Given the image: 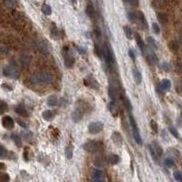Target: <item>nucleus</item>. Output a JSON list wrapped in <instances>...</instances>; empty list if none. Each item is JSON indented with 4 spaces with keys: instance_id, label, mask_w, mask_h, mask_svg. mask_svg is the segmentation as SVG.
Returning <instances> with one entry per match:
<instances>
[{
    "instance_id": "24",
    "label": "nucleus",
    "mask_w": 182,
    "mask_h": 182,
    "mask_svg": "<svg viewBox=\"0 0 182 182\" xmlns=\"http://www.w3.org/2000/svg\"><path fill=\"white\" fill-rule=\"evenodd\" d=\"M108 161L109 162V164L111 165H117L119 163L120 161V158L119 156H117V154H114V153H111L108 158Z\"/></svg>"
},
{
    "instance_id": "50",
    "label": "nucleus",
    "mask_w": 182,
    "mask_h": 182,
    "mask_svg": "<svg viewBox=\"0 0 182 182\" xmlns=\"http://www.w3.org/2000/svg\"><path fill=\"white\" fill-rule=\"evenodd\" d=\"M126 2H128L129 5L133 6H139V0H125Z\"/></svg>"
},
{
    "instance_id": "13",
    "label": "nucleus",
    "mask_w": 182,
    "mask_h": 182,
    "mask_svg": "<svg viewBox=\"0 0 182 182\" xmlns=\"http://www.w3.org/2000/svg\"><path fill=\"white\" fill-rule=\"evenodd\" d=\"M111 140L112 142L117 147H121L123 145V137L122 135L117 132V131H114L111 135Z\"/></svg>"
},
{
    "instance_id": "47",
    "label": "nucleus",
    "mask_w": 182,
    "mask_h": 182,
    "mask_svg": "<svg viewBox=\"0 0 182 182\" xmlns=\"http://www.w3.org/2000/svg\"><path fill=\"white\" fill-rule=\"evenodd\" d=\"M23 158L26 162L29 161V148L28 147H25L24 152H23Z\"/></svg>"
},
{
    "instance_id": "9",
    "label": "nucleus",
    "mask_w": 182,
    "mask_h": 182,
    "mask_svg": "<svg viewBox=\"0 0 182 182\" xmlns=\"http://www.w3.org/2000/svg\"><path fill=\"white\" fill-rule=\"evenodd\" d=\"M91 178H92V180L95 182L106 181L104 172L101 169H97V168L92 169V170H91Z\"/></svg>"
},
{
    "instance_id": "20",
    "label": "nucleus",
    "mask_w": 182,
    "mask_h": 182,
    "mask_svg": "<svg viewBox=\"0 0 182 182\" xmlns=\"http://www.w3.org/2000/svg\"><path fill=\"white\" fill-rule=\"evenodd\" d=\"M171 87V82L169 79L168 78H163L161 81H160V84H159V88L161 90H168Z\"/></svg>"
},
{
    "instance_id": "16",
    "label": "nucleus",
    "mask_w": 182,
    "mask_h": 182,
    "mask_svg": "<svg viewBox=\"0 0 182 182\" xmlns=\"http://www.w3.org/2000/svg\"><path fill=\"white\" fill-rule=\"evenodd\" d=\"M15 111L17 115H19L20 117H28V110L26 109V108L23 106V105H18L15 108Z\"/></svg>"
},
{
    "instance_id": "23",
    "label": "nucleus",
    "mask_w": 182,
    "mask_h": 182,
    "mask_svg": "<svg viewBox=\"0 0 182 182\" xmlns=\"http://www.w3.org/2000/svg\"><path fill=\"white\" fill-rule=\"evenodd\" d=\"M128 18L132 23H138L139 21V12L136 11H130L128 13Z\"/></svg>"
},
{
    "instance_id": "45",
    "label": "nucleus",
    "mask_w": 182,
    "mask_h": 182,
    "mask_svg": "<svg viewBox=\"0 0 182 182\" xmlns=\"http://www.w3.org/2000/svg\"><path fill=\"white\" fill-rule=\"evenodd\" d=\"M161 69H162L165 72H169V71L171 70V66H170V64L168 63V62H163V63L161 64Z\"/></svg>"
},
{
    "instance_id": "15",
    "label": "nucleus",
    "mask_w": 182,
    "mask_h": 182,
    "mask_svg": "<svg viewBox=\"0 0 182 182\" xmlns=\"http://www.w3.org/2000/svg\"><path fill=\"white\" fill-rule=\"evenodd\" d=\"M140 25V27L143 28V29H147L148 28V25H147V19L145 17V15L143 14V12H139V21H138Z\"/></svg>"
},
{
    "instance_id": "22",
    "label": "nucleus",
    "mask_w": 182,
    "mask_h": 182,
    "mask_svg": "<svg viewBox=\"0 0 182 182\" xmlns=\"http://www.w3.org/2000/svg\"><path fill=\"white\" fill-rule=\"evenodd\" d=\"M148 151H149L150 157L152 158L153 161H154L156 164H159V157H158V155L156 153V151L154 150L152 145H148Z\"/></svg>"
},
{
    "instance_id": "43",
    "label": "nucleus",
    "mask_w": 182,
    "mask_h": 182,
    "mask_svg": "<svg viewBox=\"0 0 182 182\" xmlns=\"http://www.w3.org/2000/svg\"><path fill=\"white\" fill-rule=\"evenodd\" d=\"M173 177H174L175 180L182 182V173L180 170H175L173 173Z\"/></svg>"
},
{
    "instance_id": "29",
    "label": "nucleus",
    "mask_w": 182,
    "mask_h": 182,
    "mask_svg": "<svg viewBox=\"0 0 182 182\" xmlns=\"http://www.w3.org/2000/svg\"><path fill=\"white\" fill-rule=\"evenodd\" d=\"M157 18H158V21L159 23L163 24V25L167 24L168 23V20H169L168 16L166 14H164V13H158L157 14Z\"/></svg>"
},
{
    "instance_id": "34",
    "label": "nucleus",
    "mask_w": 182,
    "mask_h": 182,
    "mask_svg": "<svg viewBox=\"0 0 182 182\" xmlns=\"http://www.w3.org/2000/svg\"><path fill=\"white\" fill-rule=\"evenodd\" d=\"M124 32H125L126 36L128 37V39H132L133 38V36H134L133 30L128 26H125L124 27Z\"/></svg>"
},
{
    "instance_id": "35",
    "label": "nucleus",
    "mask_w": 182,
    "mask_h": 182,
    "mask_svg": "<svg viewBox=\"0 0 182 182\" xmlns=\"http://www.w3.org/2000/svg\"><path fill=\"white\" fill-rule=\"evenodd\" d=\"M148 59H149V62L152 65H157L158 63V57L155 53H150L149 56H148Z\"/></svg>"
},
{
    "instance_id": "18",
    "label": "nucleus",
    "mask_w": 182,
    "mask_h": 182,
    "mask_svg": "<svg viewBox=\"0 0 182 182\" xmlns=\"http://www.w3.org/2000/svg\"><path fill=\"white\" fill-rule=\"evenodd\" d=\"M86 14L87 16L91 18V19H94L95 17H96V11H95V8L94 6L91 5V4H88L87 6V8H86Z\"/></svg>"
},
{
    "instance_id": "31",
    "label": "nucleus",
    "mask_w": 182,
    "mask_h": 182,
    "mask_svg": "<svg viewBox=\"0 0 182 182\" xmlns=\"http://www.w3.org/2000/svg\"><path fill=\"white\" fill-rule=\"evenodd\" d=\"M41 11L43 12L44 15L46 16H51L52 14V8L49 5L47 4H43L42 6H41Z\"/></svg>"
},
{
    "instance_id": "44",
    "label": "nucleus",
    "mask_w": 182,
    "mask_h": 182,
    "mask_svg": "<svg viewBox=\"0 0 182 182\" xmlns=\"http://www.w3.org/2000/svg\"><path fill=\"white\" fill-rule=\"evenodd\" d=\"M152 29H153V32L156 35H159L160 34V28H159L158 23H156V22L152 23Z\"/></svg>"
},
{
    "instance_id": "3",
    "label": "nucleus",
    "mask_w": 182,
    "mask_h": 182,
    "mask_svg": "<svg viewBox=\"0 0 182 182\" xmlns=\"http://www.w3.org/2000/svg\"><path fill=\"white\" fill-rule=\"evenodd\" d=\"M102 147H103L102 142L95 141V140H88L83 145V148L87 153H93V154L99 153L102 150Z\"/></svg>"
},
{
    "instance_id": "38",
    "label": "nucleus",
    "mask_w": 182,
    "mask_h": 182,
    "mask_svg": "<svg viewBox=\"0 0 182 182\" xmlns=\"http://www.w3.org/2000/svg\"><path fill=\"white\" fill-rule=\"evenodd\" d=\"M124 106H125V108H126V109H127L128 112H131L132 109H133V107H132V105H131L129 99H128L127 97L124 98Z\"/></svg>"
},
{
    "instance_id": "33",
    "label": "nucleus",
    "mask_w": 182,
    "mask_h": 182,
    "mask_svg": "<svg viewBox=\"0 0 182 182\" xmlns=\"http://www.w3.org/2000/svg\"><path fill=\"white\" fill-rule=\"evenodd\" d=\"M61 31L59 30V29H58L57 28H56V26L54 25V29H52L51 30V36H52V38H55V39H58V38H62L61 37Z\"/></svg>"
},
{
    "instance_id": "48",
    "label": "nucleus",
    "mask_w": 182,
    "mask_h": 182,
    "mask_svg": "<svg viewBox=\"0 0 182 182\" xmlns=\"http://www.w3.org/2000/svg\"><path fill=\"white\" fill-rule=\"evenodd\" d=\"M10 180L8 174H2L0 175V181H8Z\"/></svg>"
},
{
    "instance_id": "8",
    "label": "nucleus",
    "mask_w": 182,
    "mask_h": 182,
    "mask_svg": "<svg viewBox=\"0 0 182 182\" xmlns=\"http://www.w3.org/2000/svg\"><path fill=\"white\" fill-rule=\"evenodd\" d=\"M104 128V123L101 121H93L90 122L87 126L88 133L91 135H96L100 133Z\"/></svg>"
},
{
    "instance_id": "49",
    "label": "nucleus",
    "mask_w": 182,
    "mask_h": 182,
    "mask_svg": "<svg viewBox=\"0 0 182 182\" xmlns=\"http://www.w3.org/2000/svg\"><path fill=\"white\" fill-rule=\"evenodd\" d=\"M1 87L4 88V89H6V90H9V91L13 90V87L10 86V85H8V84H6V83L2 84V85H1Z\"/></svg>"
},
{
    "instance_id": "36",
    "label": "nucleus",
    "mask_w": 182,
    "mask_h": 182,
    "mask_svg": "<svg viewBox=\"0 0 182 182\" xmlns=\"http://www.w3.org/2000/svg\"><path fill=\"white\" fill-rule=\"evenodd\" d=\"M22 137L26 141H30L33 138V133L31 131H23Z\"/></svg>"
},
{
    "instance_id": "17",
    "label": "nucleus",
    "mask_w": 182,
    "mask_h": 182,
    "mask_svg": "<svg viewBox=\"0 0 182 182\" xmlns=\"http://www.w3.org/2000/svg\"><path fill=\"white\" fill-rule=\"evenodd\" d=\"M136 41H137V44H138V46H139V49H140L141 53L144 55L146 52L145 42L143 41L142 37L139 36V34H137V36H136Z\"/></svg>"
},
{
    "instance_id": "32",
    "label": "nucleus",
    "mask_w": 182,
    "mask_h": 182,
    "mask_svg": "<svg viewBox=\"0 0 182 182\" xmlns=\"http://www.w3.org/2000/svg\"><path fill=\"white\" fill-rule=\"evenodd\" d=\"M11 139H13V141L15 142V144L17 145V147H22V139H20V137L18 135L13 133L11 135Z\"/></svg>"
},
{
    "instance_id": "46",
    "label": "nucleus",
    "mask_w": 182,
    "mask_h": 182,
    "mask_svg": "<svg viewBox=\"0 0 182 182\" xmlns=\"http://www.w3.org/2000/svg\"><path fill=\"white\" fill-rule=\"evenodd\" d=\"M150 128L151 129L155 132V133H158V123L155 121V120H150Z\"/></svg>"
},
{
    "instance_id": "11",
    "label": "nucleus",
    "mask_w": 182,
    "mask_h": 182,
    "mask_svg": "<svg viewBox=\"0 0 182 182\" xmlns=\"http://www.w3.org/2000/svg\"><path fill=\"white\" fill-rule=\"evenodd\" d=\"M2 126L6 129H12L15 127V121L10 116H5L2 117Z\"/></svg>"
},
{
    "instance_id": "56",
    "label": "nucleus",
    "mask_w": 182,
    "mask_h": 182,
    "mask_svg": "<svg viewBox=\"0 0 182 182\" xmlns=\"http://www.w3.org/2000/svg\"><path fill=\"white\" fill-rule=\"evenodd\" d=\"M73 5H76V0H71Z\"/></svg>"
},
{
    "instance_id": "51",
    "label": "nucleus",
    "mask_w": 182,
    "mask_h": 182,
    "mask_svg": "<svg viewBox=\"0 0 182 182\" xmlns=\"http://www.w3.org/2000/svg\"><path fill=\"white\" fill-rule=\"evenodd\" d=\"M128 56L130 57L131 59H133V60L136 59V55H135V52H134L133 49H129V50H128Z\"/></svg>"
},
{
    "instance_id": "52",
    "label": "nucleus",
    "mask_w": 182,
    "mask_h": 182,
    "mask_svg": "<svg viewBox=\"0 0 182 182\" xmlns=\"http://www.w3.org/2000/svg\"><path fill=\"white\" fill-rule=\"evenodd\" d=\"M17 122L18 123V125H19L20 127H22V128H26L28 127V126H27V124H26L24 121H22L21 119H19V118H17Z\"/></svg>"
},
{
    "instance_id": "42",
    "label": "nucleus",
    "mask_w": 182,
    "mask_h": 182,
    "mask_svg": "<svg viewBox=\"0 0 182 182\" xmlns=\"http://www.w3.org/2000/svg\"><path fill=\"white\" fill-rule=\"evenodd\" d=\"M169 133H170L174 138H176V139H180V134H179L178 130H177L174 127H169Z\"/></svg>"
},
{
    "instance_id": "55",
    "label": "nucleus",
    "mask_w": 182,
    "mask_h": 182,
    "mask_svg": "<svg viewBox=\"0 0 182 182\" xmlns=\"http://www.w3.org/2000/svg\"><path fill=\"white\" fill-rule=\"evenodd\" d=\"M6 169V165L0 162V169Z\"/></svg>"
},
{
    "instance_id": "19",
    "label": "nucleus",
    "mask_w": 182,
    "mask_h": 182,
    "mask_svg": "<svg viewBox=\"0 0 182 182\" xmlns=\"http://www.w3.org/2000/svg\"><path fill=\"white\" fill-rule=\"evenodd\" d=\"M42 117H43V118L45 120L51 121L54 118V117H55V113L52 110H50V109H46V110L42 112Z\"/></svg>"
},
{
    "instance_id": "21",
    "label": "nucleus",
    "mask_w": 182,
    "mask_h": 182,
    "mask_svg": "<svg viewBox=\"0 0 182 182\" xmlns=\"http://www.w3.org/2000/svg\"><path fill=\"white\" fill-rule=\"evenodd\" d=\"M167 152H168L169 156L170 158H174V159H175V158H179L180 156V150H178V149L175 148V147H169V148H168Z\"/></svg>"
},
{
    "instance_id": "37",
    "label": "nucleus",
    "mask_w": 182,
    "mask_h": 182,
    "mask_svg": "<svg viewBox=\"0 0 182 182\" xmlns=\"http://www.w3.org/2000/svg\"><path fill=\"white\" fill-rule=\"evenodd\" d=\"M164 164H165V166L167 168H172L175 165V160H174V158H172L169 157V158H167L164 160Z\"/></svg>"
},
{
    "instance_id": "30",
    "label": "nucleus",
    "mask_w": 182,
    "mask_h": 182,
    "mask_svg": "<svg viewBox=\"0 0 182 182\" xmlns=\"http://www.w3.org/2000/svg\"><path fill=\"white\" fill-rule=\"evenodd\" d=\"M166 5V0H152V6L154 8L159 9L164 7Z\"/></svg>"
},
{
    "instance_id": "28",
    "label": "nucleus",
    "mask_w": 182,
    "mask_h": 182,
    "mask_svg": "<svg viewBox=\"0 0 182 182\" xmlns=\"http://www.w3.org/2000/svg\"><path fill=\"white\" fill-rule=\"evenodd\" d=\"M151 145L153 147L154 150L156 151V153L158 155V157H161L163 155V152H164L163 151V148H162V147L160 146V144L158 141H153Z\"/></svg>"
},
{
    "instance_id": "12",
    "label": "nucleus",
    "mask_w": 182,
    "mask_h": 182,
    "mask_svg": "<svg viewBox=\"0 0 182 182\" xmlns=\"http://www.w3.org/2000/svg\"><path fill=\"white\" fill-rule=\"evenodd\" d=\"M109 96L110 98V101L117 102V97H118V89L117 87L114 84L110 85L109 87Z\"/></svg>"
},
{
    "instance_id": "40",
    "label": "nucleus",
    "mask_w": 182,
    "mask_h": 182,
    "mask_svg": "<svg viewBox=\"0 0 182 182\" xmlns=\"http://www.w3.org/2000/svg\"><path fill=\"white\" fill-rule=\"evenodd\" d=\"M7 156H8L7 150L3 146L0 145V159H4V158H7Z\"/></svg>"
},
{
    "instance_id": "6",
    "label": "nucleus",
    "mask_w": 182,
    "mask_h": 182,
    "mask_svg": "<svg viewBox=\"0 0 182 182\" xmlns=\"http://www.w3.org/2000/svg\"><path fill=\"white\" fill-rule=\"evenodd\" d=\"M103 56H104V59H105L107 66L109 69H113L116 64V59H115V56H114L112 49L109 46H106L103 48Z\"/></svg>"
},
{
    "instance_id": "14",
    "label": "nucleus",
    "mask_w": 182,
    "mask_h": 182,
    "mask_svg": "<svg viewBox=\"0 0 182 182\" xmlns=\"http://www.w3.org/2000/svg\"><path fill=\"white\" fill-rule=\"evenodd\" d=\"M132 75H133V78H134L135 82L138 85L141 84V82H142V75H141L140 71L137 68H134L132 69Z\"/></svg>"
},
{
    "instance_id": "10",
    "label": "nucleus",
    "mask_w": 182,
    "mask_h": 182,
    "mask_svg": "<svg viewBox=\"0 0 182 182\" xmlns=\"http://www.w3.org/2000/svg\"><path fill=\"white\" fill-rule=\"evenodd\" d=\"M84 84L88 87L89 88H92L94 90H98L99 88V84L97 81L96 78H94L92 76H88L84 79Z\"/></svg>"
},
{
    "instance_id": "53",
    "label": "nucleus",
    "mask_w": 182,
    "mask_h": 182,
    "mask_svg": "<svg viewBox=\"0 0 182 182\" xmlns=\"http://www.w3.org/2000/svg\"><path fill=\"white\" fill-rule=\"evenodd\" d=\"M0 52H1L2 54L6 55V54H7V53H8V48H7L6 46H1V47H0Z\"/></svg>"
},
{
    "instance_id": "57",
    "label": "nucleus",
    "mask_w": 182,
    "mask_h": 182,
    "mask_svg": "<svg viewBox=\"0 0 182 182\" xmlns=\"http://www.w3.org/2000/svg\"><path fill=\"white\" fill-rule=\"evenodd\" d=\"M181 117H182V112H181Z\"/></svg>"
},
{
    "instance_id": "5",
    "label": "nucleus",
    "mask_w": 182,
    "mask_h": 182,
    "mask_svg": "<svg viewBox=\"0 0 182 182\" xmlns=\"http://www.w3.org/2000/svg\"><path fill=\"white\" fill-rule=\"evenodd\" d=\"M86 112V108H85V104L83 102L79 103L77 102L76 104V108L74 109V111L71 114V118H72L73 122L75 123H78L79 121L82 120L84 113Z\"/></svg>"
},
{
    "instance_id": "26",
    "label": "nucleus",
    "mask_w": 182,
    "mask_h": 182,
    "mask_svg": "<svg viewBox=\"0 0 182 182\" xmlns=\"http://www.w3.org/2000/svg\"><path fill=\"white\" fill-rule=\"evenodd\" d=\"M73 152H74V147L72 144H68L66 148H65V155H66V158L68 159H71L73 158Z\"/></svg>"
},
{
    "instance_id": "41",
    "label": "nucleus",
    "mask_w": 182,
    "mask_h": 182,
    "mask_svg": "<svg viewBox=\"0 0 182 182\" xmlns=\"http://www.w3.org/2000/svg\"><path fill=\"white\" fill-rule=\"evenodd\" d=\"M7 109H8V106H7V104H6L5 101L0 100V115L4 114L6 111H7Z\"/></svg>"
},
{
    "instance_id": "7",
    "label": "nucleus",
    "mask_w": 182,
    "mask_h": 182,
    "mask_svg": "<svg viewBox=\"0 0 182 182\" xmlns=\"http://www.w3.org/2000/svg\"><path fill=\"white\" fill-rule=\"evenodd\" d=\"M62 56L64 58V63H65V66L68 68V69H72L76 63V60H75V58L72 55V53L70 52L69 48L67 47V46H64L63 49H62Z\"/></svg>"
},
{
    "instance_id": "4",
    "label": "nucleus",
    "mask_w": 182,
    "mask_h": 182,
    "mask_svg": "<svg viewBox=\"0 0 182 182\" xmlns=\"http://www.w3.org/2000/svg\"><path fill=\"white\" fill-rule=\"evenodd\" d=\"M129 123H130V127H131V131H132V135H133V138H134V140L136 141V143L138 145L141 146L142 143V139H141V136H140V133H139V127H138V124L133 117V115H129Z\"/></svg>"
},
{
    "instance_id": "25",
    "label": "nucleus",
    "mask_w": 182,
    "mask_h": 182,
    "mask_svg": "<svg viewBox=\"0 0 182 182\" xmlns=\"http://www.w3.org/2000/svg\"><path fill=\"white\" fill-rule=\"evenodd\" d=\"M47 105L49 107H55L57 105H58V97L56 95H51L47 98Z\"/></svg>"
},
{
    "instance_id": "1",
    "label": "nucleus",
    "mask_w": 182,
    "mask_h": 182,
    "mask_svg": "<svg viewBox=\"0 0 182 182\" xmlns=\"http://www.w3.org/2000/svg\"><path fill=\"white\" fill-rule=\"evenodd\" d=\"M30 82L34 85H48L52 82V76L48 72H40L30 76Z\"/></svg>"
},
{
    "instance_id": "27",
    "label": "nucleus",
    "mask_w": 182,
    "mask_h": 182,
    "mask_svg": "<svg viewBox=\"0 0 182 182\" xmlns=\"http://www.w3.org/2000/svg\"><path fill=\"white\" fill-rule=\"evenodd\" d=\"M168 46H169V49L171 52H173V53H176V52L179 50V48H180L179 43H178L177 41H175V40H171L170 42H169Z\"/></svg>"
},
{
    "instance_id": "54",
    "label": "nucleus",
    "mask_w": 182,
    "mask_h": 182,
    "mask_svg": "<svg viewBox=\"0 0 182 182\" xmlns=\"http://www.w3.org/2000/svg\"><path fill=\"white\" fill-rule=\"evenodd\" d=\"M77 49H78V51H79L80 54H86V49L85 48H83V47H77Z\"/></svg>"
},
{
    "instance_id": "39",
    "label": "nucleus",
    "mask_w": 182,
    "mask_h": 182,
    "mask_svg": "<svg viewBox=\"0 0 182 182\" xmlns=\"http://www.w3.org/2000/svg\"><path fill=\"white\" fill-rule=\"evenodd\" d=\"M147 44L148 45H150L152 47H154V48H158V44H157V41L152 37V36H147Z\"/></svg>"
},
{
    "instance_id": "2",
    "label": "nucleus",
    "mask_w": 182,
    "mask_h": 182,
    "mask_svg": "<svg viewBox=\"0 0 182 182\" xmlns=\"http://www.w3.org/2000/svg\"><path fill=\"white\" fill-rule=\"evenodd\" d=\"M18 67L15 61H11L8 65L5 66L3 69V75L6 77L10 78H17L18 77Z\"/></svg>"
}]
</instances>
